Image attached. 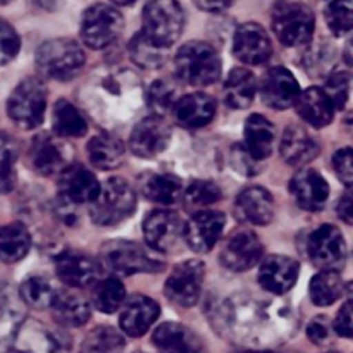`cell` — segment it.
<instances>
[{"label":"cell","mask_w":353,"mask_h":353,"mask_svg":"<svg viewBox=\"0 0 353 353\" xmlns=\"http://www.w3.org/2000/svg\"><path fill=\"white\" fill-rule=\"evenodd\" d=\"M290 190L296 203L309 212L321 210L330 199V185L323 174L314 169H302L296 172L290 183Z\"/></svg>","instance_id":"7402d4cb"},{"label":"cell","mask_w":353,"mask_h":353,"mask_svg":"<svg viewBox=\"0 0 353 353\" xmlns=\"http://www.w3.org/2000/svg\"><path fill=\"white\" fill-rule=\"evenodd\" d=\"M334 331L336 334L343 338H352V331H353V324H352V300H348L343 307L338 312L336 321L333 324Z\"/></svg>","instance_id":"681fc988"},{"label":"cell","mask_w":353,"mask_h":353,"mask_svg":"<svg viewBox=\"0 0 353 353\" xmlns=\"http://www.w3.org/2000/svg\"><path fill=\"white\" fill-rule=\"evenodd\" d=\"M128 52H130L131 61L141 69H159L168 57V48L154 43L150 38L145 37L143 31H138L131 38Z\"/></svg>","instance_id":"e575fe53"},{"label":"cell","mask_w":353,"mask_h":353,"mask_svg":"<svg viewBox=\"0 0 353 353\" xmlns=\"http://www.w3.org/2000/svg\"><path fill=\"white\" fill-rule=\"evenodd\" d=\"M238 353H276V352H268V350H245V352H238Z\"/></svg>","instance_id":"11a10c76"},{"label":"cell","mask_w":353,"mask_h":353,"mask_svg":"<svg viewBox=\"0 0 353 353\" xmlns=\"http://www.w3.org/2000/svg\"><path fill=\"white\" fill-rule=\"evenodd\" d=\"M245 148L255 161H264L274 148V124L264 116L252 114L245 123Z\"/></svg>","instance_id":"f1b7e54d"},{"label":"cell","mask_w":353,"mask_h":353,"mask_svg":"<svg viewBox=\"0 0 353 353\" xmlns=\"http://www.w3.org/2000/svg\"><path fill=\"white\" fill-rule=\"evenodd\" d=\"M19 48L21 40L17 31L10 26V23L0 17V65L14 61L19 54Z\"/></svg>","instance_id":"ee69618b"},{"label":"cell","mask_w":353,"mask_h":353,"mask_svg":"<svg viewBox=\"0 0 353 353\" xmlns=\"http://www.w3.org/2000/svg\"><path fill=\"white\" fill-rule=\"evenodd\" d=\"M226 216L217 210H199L183 226V238L196 254H207L221 238Z\"/></svg>","instance_id":"5bb4252c"},{"label":"cell","mask_w":353,"mask_h":353,"mask_svg":"<svg viewBox=\"0 0 353 353\" xmlns=\"http://www.w3.org/2000/svg\"><path fill=\"white\" fill-rule=\"evenodd\" d=\"M176 102V90L164 79H157L152 83L147 90V105L150 107L155 116L161 117L162 114L172 109Z\"/></svg>","instance_id":"b9f144b4"},{"label":"cell","mask_w":353,"mask_h":353,"mask_svg":"<svg viewBox=\"0 0 353 353\" xmlns=\"http://www.w3.org/2000/svg\"><path fill=\"white\" fill-rule=\"evenodd\" d=\"M171 141V128L162 117L150 116L134 124L130 137L133 154L141 159H154L168 148Z\"/></svg>","instance_id":"9a60e30c"},{"label":"cell","mask_w":353,"mask_h":353,"mask_svg":"<svg viewBox=\"0 0 353 353\" xmlns=\"http://www.w3.org/2000/svg\"><path fill=\"white\" fill-rule=\"evenodd\" d=\"M137 209V193L124 178H110L90 203V217L99 226H116Z\"/></svg>","instance_id":"277c9868"},{"label":"cell","mask_w":353,"mask_h":353,"mask_svg":"<svg viewBox=\"0 0 353 353\" xmlns=\"http://www.w3.org/2000/svg\"><path fill=\"white\" fill-rule=\"evenodd\" d=\"M193 2H195V6L199 7L200 10H203V12L217 14L230 9V7L233 6L234 0H193Z\"/></svg>","instance_id":"816d5d0a"},{"label":"cell","mask_w":353,"mask_h":353,"mask_svg":"<svg viewBox=\"0 0 353 353\" xmlns=\"http://www.w3.org/2000/svg\"><path fill=\"white\" fill-rule=\"evenodd\" d=\"M55 272L71 288H85L97 281L99 264L85 252L64 250L55 257Z\"/></svg>","instance_id":"ffe728a7"},{"label":"cell","mask_w":353,"mask_h":353,"mask_svg":"<svg viewBox=\"0 0 353 353\" xmlns=\"http://www.w3.org/2000/svg\"><path fill=\"white\" fill-rule=\"evenodd\" d=\"M124 30V17L109 3L97 2L86 7L79 23V37L86 47L102 50L119 38Z\"/></svg>","instance_id":"ba28073f"},{"label":"cell","mask_w":353,"mask_h":353,"mask_svg":"<svg viewBox=\"0 0 353 353\" xmlns=\"http://www.w3.org/2000/svg\"><path fill=\"white\" fill-rule=\"evenodd\" d=\"M307 254L323 271H340L347 261V243L338 228L331 224H323L317 228L309 238Z\"/></svg>","instance_id":"9c48e42d"},{"label":"cell","mask_w":353,"mask_h":353,"mask_svg":"<svg viewBox=\"0 0 353 353\" xmlns=\"http://www.w3.org/2000/svg\"><path fill=\"white\" fill-rule=\"evenodd\" d=\"M295 107L299 116L314 128L327 126L334 117L333 102L327 93L317 86H310L300 92Z\"/></svg>","instance_id":"484cf974"},{"label":"cell","mask_w":353,"mask_h":353,"mask_svg":"<svg viewBox=\"0 0 353 353\" xmlns=\"http://www.w3.org/2000/svg\"><path fill=\"white\" fill-rule=\"evenodd\" d=\"M19 295L26 305L41 310L52 305L55 295H57V290L43 276H30L21 285Z\"/></svg>","instance_id":"74e56055"},{"label":"cell","mask_w":353,"mask_h":353,"mask_svg":"<svg viewBox=\"0 0 353 353\" xmlns=\"http://www.w3.org/2000/svg\"><path fill=\"white\" fill-rule=\"evenodd\" d=\"M143 34L154 43L169 48L185 28V10L178 0H150L141 14Z\"/></svg>","instance_id":"5b68a950"},{"label":"cell","mask_w":353,"mask_h":353,"mask_svg":"<svg viewBox=\"0 0 353 353\" xmlns=\"http://www.w3.org/2000/svg\"><path fill=\"white\" fill-rule=\"evenodd\" d=\"M30 161L38 174L54 176L69 165L68 147L48 133H40L31 141Z\"/></svg>","instance_id":"ac0fdd59"},{"label":"cell","mask_w":353,"mask_h":353,"mask_svg":"<svg viewBox=\"0 0 353 353\" xmlns=\"http://www.w3.org/2000/svg\"><path fill=\"white\" fill-rule=\"evenodd\" d=\"M90 162L100 171L116 169L124 159V145L114 134H99L93 137L86 145Z\"/></svg>","instance_id":"1f68e13d"},{"label":"cell","mask_w":353,"mask_h":353,"mask_svg":"<svg viewBox=\"0 0 353 353\" xmlns=\"http://www.w3.org/2000/svg\"><path fill=\"white\" fill-rule=\"evenodd\" d=\"M307 336L312 343L326 345L331 340V326L326 317H316L307 327Z\"/></svg>","instance_id":"c3c4849f"},{"label":"cell","mask_w":353,"mask_h":353,"mask_svg":"<svg viewBox=\"0 0 353 353\" xmlns=\"http://www.w3.org/2000/svg\"><path fill=\"white\" fill-rule=\"evenodd\" d=\"M257 93V81L245 68H236L224 83V100L233 109H248Z\"/></svg>","instance_id":"4dcf8cb0"},{"label":"cell","mask_w":353,"mask_h":353,"mask_svg":"<svg viewBox=\"0 0 353 353\" xmlns=\"http://www.w3.org/2000/svg\"><path fill=\"white\" fill-rule=\"evenodd\" d=\"M352 212H353V200L352 192L348 190L338 202V216L345 221L347 224H352Z\"/></svg>","instance_id":"f5cc1de1"},{"label":"cell","mask_w":353,"mask_h":353,"mask_svg":"<svg viewBox=\"0 0 353 353\" xmlns=\"http://www.w3.org/2000/svg\"><path fill=\"white\" fill-rule=\"evenodd\" d=\"M300 274V265L295 259L286 255H271L259 269V283L272 295H285L295 286Z\"/></svg>","instance_id":"d6986e66"},{"label":"cell","mask_w":353,"mask_h":353,"mask_svg":"<svg viewBox=\"0 0 353 353\" xmlns=\"http://www.w3.org/2000/svg\"><path fill=\"white\" fill-rule=\"evenodd\" d=\"M124 299H126V290L117 278L97 281L92 290V305L102 314H114L119 310Z\"/></svg>","instance_id":"d590c367"},{"label":"cell","mask_w":353,"mask_h":353,"mask_svg":"<svg viewBox=\"0 0 353 353\" xmlns=\"http://www.w3.org/2000/svg\"><path fill=\"white\" fill-rule=\"evenodd\" d=\"M110 2L116 3V6L124 7V6H131V3H134V2H137V0H110Z\"/></svg>","instance_id":"db71d44e"},{"label":"cell","mask_w":353,"mask_h":353,"mask_svg":"<svg viewBox=\"0 0 353 353\" xmlns=\"http://www.w3.org/2000/svg\"><path fill=\"white\" fill-rule=\"evenodd\" d=\"M234 214L241 223L268 226L274 216V200L268 190L252 186L238 195L234 202Z\"/></svg>","instance_id":"603a6c76"},{"label":"cell","mask_w":353,"mask_h":353,"mask_svg":"<svg viewBox=\"0 0 353 353\" xmlns=\"http://www.w3.org/2000/svg\"><path fill=\"white\" fill-rule=\"evenodd\" d=\"M31 236L26 226L21 223H10L0 226V262L14 264L24 259L30 252Z\"/></svg>","instance_id":"d6a6232c"},{"label":"cell","mask_w":353,"mask_h":353,"mask_svg":"<svg viewBox=\"0 0 353 353\" xmlns=\"http://www.w3.org/2000/svg\"><path fill=\"white\" fill-rule=\"evenodd\" d=\"M17 174L14 165H0V195L10 193L16 188Z\"/></svg>","instance_id":"f907efd6"},{"label":"cell","mask_w":353,"mask_h":353,"mask_svg":"<svg viewBox=\"0 0 353 353\" xmlns=\"http://www.w3.org/2000/svg\"><path fill=\"white\" fill-rule=\"evenodd\" d=\"M327 353H338V352H327Z\"/></svg>","instance_id":"6f0895ef"},{"label":"cell","mask_w":353,"mask_h":353,"mask_svg":"<svg viewBox=\"0 0 353 353\" xmlns=\"http://www.w3.org/2000/svg\"><path fill=\"white\" fill-rule=\"evenodd\" d=\"M174 68L181 81L192 86H207L219 79L223 64L212 45L195 40L179 48L174 59Z\"/></svg>","instance_id":"7a4b0ae2"},{"label":"cell","mask_w":353,"mask_h":353,"mask_svg":"<svg viewBox=\"0 0 353 353\" xmlns=\"http://www.w3.org/2000/svg\"><path fill=\"white\" fill-rule=\"evenodd\" d=\"M326 24L334 37H345L352 31L353 12L352 0H331L324 9Z\"/></svg>","instance_id":"60d3db41"},{"label":"cell","mask_w":353,"mask_h":353,"mask_svg":"<svg viewBox=\"0 0 353 353\" xmlns=\"http://www.w3.org/2000/svg\"><path fill=\"white\" fill-rule=\"evenodd\" d=\"M279 150H281L283 161L288 162L290 165L300 168L314 161L319 155L321 148L319 143L303 128L290 126L283 133Z\"/></svg>","instance_id":"4316f807"},{"label":"cell","mask_w":353,"mask_h":353,"mask_svg":"<svg viewBox=\"0 0 353 353\" xmlns=\"http://www.w3.org/2000/svg\"><path fill=\"white\" fill-rule=\"evenodd\" d=\"M154 347L159 353H203V341L190 327L164 323L154 331Z\"/></svg>","instance_id":"d4e9b609"},{"label":"cell","mask_w":353,"mask_h":353,"mask_svg":"<svg viewBox=\"0 0 353 353\" xmlns=\"http://www.w3.org/2000/svg\"><path fill=\"white\" fill-rule=\"evenodd\" d=\"M100 261L109 271L124 276L159 272L164 269V262L154 252L126 240L109 241L103 245L100 248Z\"/></svg>","instance_id":"8992f818"},{"label":"cell","mask_w":353,"mask_h":353,"mask_svg":"<svg viewBox=\"0 0 353 353\" xmlns=\"http://www.w3.org/2000/svg\"><path fill=\"white\" fill-rule=\"evenodd\" d=\"M264 254V245L250 230H238L224 243L221 252V264L234 272H243L254 268Z\"/></svg>","instance_id":"8fae6325"},{"label":"cell","mask_w":353,"mask_h":353,"mask_svg":"<svg viewBox=\"0 0 353 353\" xmlns=\"http://www.w3.org/2000/svg\"><path fill=\"white\" fill-rule=\"evenodd\" d=\"M333 168L336 172L338 179L347 186L348 190L352 188L353 183V154L352 148H341L334 154L333 157Z\"/></svg>","instance_id":"f6af8a7d"},{"label":"cell","mask_w":353,"mask_h":353,"mask_svg":"<svg viewBox=\"0 0 353 353\" xmlns=\"http://www.w3.org/2000/svg\"><path fill=\"white\" fill-rule=\"evenodd\" d=\"M19 143L12 134L0 131V165H16Z\"/></svg>","instance_id":"7dc6e473"},{"label":"cell","mask_w":353,"mask_h":353,"mask_svg":"<svg viewBox=\"0 0 353 353\" xmlns=\"http://www.w3.org/2000/svg\"><path fill=\"white\" fill-rule=\"evenodd\" d=\"M100 183L85 165H68L59 178V196L72 205L92 203L99 196Z\"/></svg>","instance_id":"e0dca14e"},{"label":"cell","mask_w":353,"mask_h":353,"mask_svg":"<svg viewBox=\"0 0 353 353\" xmlns=\"http://www.w3.org/2000/svg\"><path fill=\"white\" fill-rule=\"evenodd\" d=\"M52 130L61 138H79L86 134L88 124L69 100L59 99L52 109Z\"/></svg>","instance_id":"836d02e7"},{"label":"cell","mask_w":353,"mask_h":353,"mask_svg":"<svg viewBox=\"0 0 353 353\" xmlns=\"http://www.w3.org/2000/svg\"><path fill=\"white\" fill-rule=\"evenodd\" d=\"M172 114L183 128L188 130L203 128L216 116V100L202 92L190 93L176 100L172 105Z\"/></svg>","instance_id":"cb8c5ba5"},{"label":"cell","mask_w":353,"mask_h":353,"mask_svg":"<svg viewBox=\"0 0 353 353\" xmlns=\"http://www.w3.org/2000/svg\"><path fill=\"white\" fill-rule=\"evenodd\" d=\"M47 110V86L38 78H26L12 90L7 100V114L16 126L34 130L43 123Z\"/></svg>","instance_id":"52a82bcc"},{"label":"cell","mask_w":353,"mask_h":353,"mask_svg":"<svg viewBox=\"0 0 353 353\" xmlns=\"http://www.w3.org/2000/svg\"><path fill=\"white\" fill-rule=\"evenodd\" d=\"M54 319L65 327H79L88 323L90 303L81 295L69 292H57L50 305Z\"/></svg>","instance_id":"f546056e"},{"label":"cell","mask_w":353,"mask_h":353,"mask_svg":"<svg viewBox=\"0 0 353 353\" xmlns=\"http://www.w3.org/2000/svg\"><path fill=\"white\" fill-rule=\"evenodd\" d=\"M223 192L219 186L212 181H203V179H196V181L190 183V186L185 192V205L186 209H192L195 212L205 209V207L212 205L217 200H221Z\"/></svg>","instance_id":"ab89813d"},{"label":"cell","mask_w":353,"mask_h":353,"mask_svg":"<svg viewBox=\"0 0 353 353\" xmlns=\"http://www.w3.org/2000/svg\"><path fill=\"white\" fill-rule=\"evenodd\" d=\"M233 54L243 64H265L272 55V41L268 31L257 23L240 24L233 37Z\"/></svg>","instance_id":"7c38bea8"},{"label":"cell","mask_w":353,"mask_h":353,"mask_svg":"<svg viewBox=\"0 0 353 353\" xmlns=\"http://www.w3.org/2000/svg\"><path fill=\"white\" fill-rule=\"evenodd\" d=\"M119 314V326L124 334L131 338H140L147 334L161 316V309L155 300L145 295H134L123 303Z\"/></svg>","instance_id":"44dd1931"},{"label":"cell","mask_w":353,"mask_h":353,"mask_svg":"<svg viewBox=\"0 0 353 353\" xmlns=\"http://www.w3.org/2000/svg\"><path fill=\"white\" fill-rule=\"evenodd\" d=\"M124 338L114 327L100 326L90 331L81 345V353H121Z\"/></svg>","instance_id":"f35d334b"},{"label":"cell","mask_w":353,"mask_h":353,"mask_svg":"<svg viewBox=\"0 0 353 353\" xmlns=\"http://www.w3.org/2000/svg\"><path fill=\"white\" fill-rule=\"evenodd\" d=\"M205 264L200 261H186L174 268L165 281L164 293L169 302L179 307H193L200 299Z\"/></svg>","instance_id":"30bf717a"},{"label":"cell","mask_w":353,"mask_h":353,"mask_svg":"<svg viewBox=\"0 0 353 353\" xmlns=\"http://www.w3.org/2000/svg\"><path fill=\"white\" fill-rule=\"evenodd\" d=\"M309 292L316 305H333L343 295V281L336 271H321L310 281Z\"/></svg>","instance_id":"8d00e7d4"},{"label":"cell","mask_w":353,"mask_h":353,"mask_svg":"<svg viewBox=\"0 0 353 353\" xmlns=\"http://www.w3.org/2000/svg\"><path fill=\"white\" fill-rule=\"evenodd\" d=\"M138 190L150 202L161 203V205H171L181 196L183 185L172 174L145 172L138 178Z\"/></svg>","instance_id":"83f0119b"},{"label":"cell","mask_w":353,"mask_h":353,"mask_svg":"<svg viewBox=\"0 0 353 353\" xmlns=\"http://www.w3.org/2000/svg\"><path fill=\"white\" fill-rule=\"evenodd\" d=\"M10 0H0V6H6V3H9Z\"/></svg>","instance_id":"9f6ffc18"},{"label":"cell","mask_w":353,"mask_h":353,"mask_svg":"<svg viewBox=\"0 0 353 353\" xmlns=\"http://www.w3.org/2000/svg\"><path fill=\"white\" fill-rule=\"evenodd\" d=\"M300 85L293 72L286 68H272L261 81V99L268 107L285 110L295 105Z\"/></svg>","instance_id":"2e32d148"},{"label":"cell","mask_w":353,"mask_h":353,"mask_svg":"<svg viewBox=\"0 0 353 353\" xmlns=\"http://www.w3.org/2000/svg\"><path fill=\"white\" fill-rule=\"evenodd\" d=\"M271 26L285 47H300L312 40L316 16L303 2L278 0L271 10Z\"/></svg>","instance_id":"6da1fadb"},{"label":"cell","mask_w":353,"mask_h":353,"mask_svg":"<svg viewBox=\"0 0 353 353\" xmlns=\"http://www.w3.org/2000/svg\"><path fill=\"white\" fill-rule=\"evenodd\" d=\"M327 97L333 102L334 109H341L348 100V92H350V76L347 71H333L327 78L326 90Z\"/></svg>","instance_id":"7bdbcfd3"},{"label":"cell","mask_w":353,"mask_h":353,"mask_svg":"<svg viewBox=\"0 0 353 353\" xmlns=\"http://www.w3.org/2000/svg\"><path fill=\"white\" fill-rule=\"evenodd\" d=\"M231 164L243 176H255L261 171L259 161L252 157L250 152L245 148V145H234L233 150H231Z\"/></svg>","instance_id":"bcb514c9"},{"label":"cell","mask_w":353,"mask_h":353,"mask_svg":"<svg viewBox=\"0 0 353 353\" xmlns=\"http://www.w3.org/2000/svg\"><path fill=\"white\" fill-rule=\"evenodd\" d=\"M181 217L171 210H154L143 221V236L154 252H171L183 238Z\"/></svg>","instance_id":"4fadbf2b"},{"label":"cell","mask_w":353,"mask_h":353,"mask_svg":"<svg viewBox=\"0 0 353 353\" xmlns=\"http://www.w3.org/2000/svg\"><path fill=\"white\" fill-rule=\"evenodd\" d=\"M86 57L79 43L72 38H54L37 50V68L43 76L57 81H69L85 65Z\"/></svg>","instance_id":"3957f363"}]
</instances>
